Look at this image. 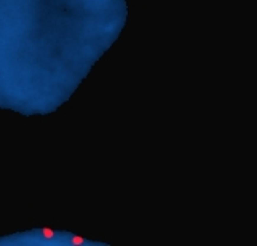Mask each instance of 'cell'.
Listing matches in <instances>:
<instances>
[{"label":"cell","mask_w":257,"mask_h":246,"mask_svg":"<svg viewBox=\"0 0 257 246\" xmlns=\"http://www.w3.org/2000/svg\"><path fill=\"white\" fill-rule=\"evenodd\" d=\"M42 235H43V238L50 240V238H53V237H54V232H53L51 229H43V230H42Z\"/></svg>","instance_id":"cell-1"},{"label":"cell","mask_w":257,"mask_h":246,"mask_svg":"<svg viewBox=\"0 0 257 246\" xmlns=\"http://www.w3.org/2000/svg\"><path fill=\"white\" fill-rule=\"evenodd\" d=\"M72 243L74 245H83V243H85V240H83L82 237H72Z\"/></svg>","instance_id":"cell-2"}]
</instances>
